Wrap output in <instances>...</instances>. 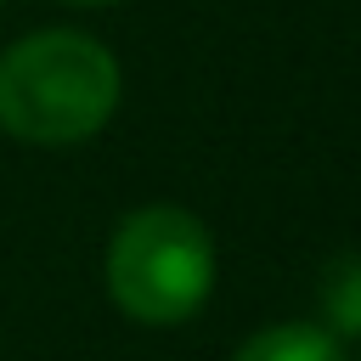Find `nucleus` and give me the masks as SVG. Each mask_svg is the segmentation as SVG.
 <instances>
[{
    "mask_svg": "<svg viewBox=\"0 0 361 361\" xmlns=\"http://www.w3.org/2000/svg\"><path fill=\"white\" fill-rule=\"evenodd\" d=\"M316 299H322V316H327L333 338H355L361 333V248H344V254H333L322 265Z\"/></svg>",
    "mask_w": 361,
    "mask_h": 361,
    "instance_id": "4",
    "label": "nucleus"
},
{
    "mask_svg": "<svg viewBox=\"0 0 361 361\" xmlns=\"http://www.w3.org/2000/svg\"><path fill=\"white\" fill-rule=\"evenodd\" d=\"M79 6H102V0H79Z\"/></svg>",
    "mask_w": 361,
    "mask_h": 361,
    "instance_id": "5",
    "label": "nucleus"
},
{
    "mask_svg": "<svg viewBox=\"0 0 361 361\" xmlns=\"http://www.w3.org/2000/svg\"><path fill=\"white\" fill-rule=\"evenodd\" d=\"M214 288V237L197 214L175 203H147L124 214L107 243V293L124 316L169 327L203 310Z\"/></svg>",
    "mask_w": 361,
    "mask_h": 361,
    "instance_id": "2",
    "label": "nucleus"
},
{
    "mask_svg": "<svg viewBox=\"0 0 361 361\" xmlns=\"http://www.w3.org/2000/svg\"><path fill=\"white\" fill-rule=\"evenodd\" d=\"M118 107V62L102 39L45 28L0 56V130L34 147L90 141Z\"/></svg>",
    "mask_w": 361,
    "mask_h": 361,
    "instance_id": "1",
    "label": "nucleus"
},
{
    "mask_svg": "<svg viewBox=\"0 0 361 361\" xmlns=\"http://www.w3.org/2000/svg\"><path fill=\"white\" fill-rule=\"evenodd\" d=\"M231 361H344V344L316 322H282V327L243 338Z\"/></svg>",
    "mask_w": 361,
    "mask_h": 361,
    "instance_id": "3",
    "label": "nucleus"
}]
</instances>
